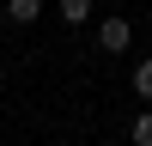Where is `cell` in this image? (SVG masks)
I'll list each match as a JSON object with an SVG mask.
<instances>
[{
    "instance_id": "obj_5",
    "label": "cell",
    "mask_w": 152,
    "mask_h": 146,
    "mask_svg": "<svg viewBox=\"0 0 152 146\" xmlns=\"http://www.w3.org/2000/svg\"><path fill=\"white\" fill-rule=\"evenodd\" d=\"M134 97H146V104H152V55L134 67Z\"/></svg>"
},
{
    "instance_id": "obj_4",
    "label": "cell",
    "mask_w": 152,
    "mask_h": 146,
    "mask_svg": "<svg viewBox=\"0 0 152 146\" xmlns=\"http://www.w3.org/2000/svg\"><path fill=\"white\" fill-rule=\"evenodd\" d=\"M128 140H134V146H152V104L140 110V116H134V128H128Z\"/></svg>"
},
{
    "instance_id": "obj_3",
    "label": "cell",
    "mask_w": 152,
    "mask_h": 146,
    "mask_svg": "<svg viewBox=\"0 0 152 146\" xmlns=\"http://www.w3.org/2000/svg\"><path fill=\"white\" fill-rule=\"evenodd\" d=\"M55 12H61V24H85L91 18V0H55Z\"/></svg>"
},
{
    "instance_id": "obj_2",
    "label": "cell",
    "mask_w": 152,
    "mask_h": 146,
    "mask_svg": "<svg viewBox=\"0 0 152 146\" xmlns=\"http://www.w3.org/2000/svg\"><path fill=\"white\" fill-rule=\"evenodd\" d=\"M6 18L12 24H37L43 18V0H6Z\"/></svg>"
},
{
    "instance_id": "obj_1",
    "label": "cell",
    "mask_w": 152,
    "mask_h": 146,
    "mask_svg": "<svg viewBox=\"0 0 152 146\" xmlns=\"http://www.w3.org/2000/svg\"><path fill=\"white\" fill-rule=\"evenodd\" d=\"M128 43H134V24L128 18H104L97 24V49H104V55H128Z\"/></svg>"
}]
</instances>
